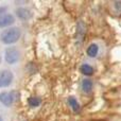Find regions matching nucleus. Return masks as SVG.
<instances>
[{"label": "nucleus", "mask_w": 121, "mask_h": 121, "mask_svg": "<svg viewBox=\"0 0 121 121\" xmlns=\"http://www.w3.org/2000/svg\"><path fill=\"white\" fill-rule=\"evenodd\" d=\"M5 10H6V8H5V6H4V8H3V6H1V8H0V14H1V15H3V13L5 12Z\"/></svg>", "instance_id": "nucleus-14"}, {"label": "nucleus", "mask_w": 121, "mask_h": 121, "mask_svg": "<svg viewBox=\"0 0 121 121\" xmlns=\"http://www.w3.org/2000/svg\"><path fill=\"white\" fill-rule=\"evenodd\" d=\"M19 59H20V53H19L18 49L15 47H10L4 52V60L10 65H14L18 63Z\"/></svg>", "instance_id": "nucleus-2"}, {"label": "nucleus", "mask_w": 121, "mask_h": 121, "mask_svg": "<svg viewBox=\"0 0 121 121\" xmlns=\"http://www.w3.org/2000/svg\"><path fill=\"white\" fill-rule=\"evenodd\" d=\"M81 87H82V90H83L85 94H89L90 91L92 90V81L90 79H83L82 80V83H81Z\"/></svg>", "instance_id": "nucleus-8"}, {"label": "nucleus", "mask_w": 121, "mask_h": 121, "mask_svg": "<svg viewBox=\"0 0 121 121\" xmlns=\"http://www.w3.org/2000/svg\"><path fill=\"white\" fill-rule=\"evenodd\" d=\"M40 103H42V99L38 98V97H30L29 99H28V104H29V106L31 107H37L40 105Z\"/></svg>", "instance_id": "nucleus-12"}, {"label": "nucleus", "mask_w": 121, "mask_h": 121, "mask_svg": "<svg viewBox=\"0 0 121 121\" xmlns=\"http://www.w3.org/2000/svg\"><path fill=\"white\" fill-rule=\"evenodd\" d=\"M0 121H3V120H2V117H1V116H0Z\"/></svg>", "instance_id": "nucleus-15"}, {"label": "nucleus", "mask_w": 121, "mask_h": 121, "mask_svg": "<svg viewBox=\"0 0 121 121\" xmlns=\"http://www.w3.org/2000/svg\"><path fill=\"white\" fill-rule=\"evenodd\" d=\"M86 52H87V55L89 57H96L97 55H98V53H99L98 45H97V44H90L89 46L87 47Z\"/></svg>", "instance_id": "nucleus-10"}, {"label": "nucleus", "mask_w": 121, "mask_h": 121, "mask_svg": "<svg viewBox=\"0 0 121 121\" xmlns=\"http://www.w3.org/2000/svg\"><path fill=\"white\" fill-rule=\"evenodd\" d=\"M16 15H17V17H18L20 20L27 21V20H29V19L31 18L32 13H31V11H30L29 9H27V8H19V9H17L16 10Z\"/></svg>", "instance_id": "nucleus-6"}, {"label": "nucleus", "mask_w": 121, "mask_h": 121, "mask_svg": "<svg viewBox=\"0 0 121 121\" xmlns=\"http://www.w3.org/2000/svg\"><path fill=\"white\" fill-rule=\"evenodd\" d=\"M15 101V94L14 92H0V102L4 106H11Z\"/></svg>", "instance_id": "nucleus-4"}, {"label": "nucleus", "mask_w": 121, "mask_h": 121, "mask_svg": "<svg viewBox=\"0 0 121 121\" xmlns=\"http://www.w3.org/2000/svg\"><path fill=\"white\" fill-rule=\"evenodd\" d=\"M80 70H81V73L86 77H90V75L94 74V68L92 66H90L89 64H83L80 67Z\"/></svg>", "instance_id": "nucleus-11"}, {"label": "nucleus", "mask_w": 121, "mask_h": 121, "mask_svg": "<svg viewBox=\"0 0 121 121\" xmlns=\"http://www.w3.org/2000/svg\"><path fill=\"white\" fill-rule=\"evenodd\" d=\"M15 22V18L11 14L0 15V28H5L9 26H12Z\"/></svg>", "instance_id": "nucleus-7"}, {"label": "nucleus", "mask_w": 121, "mask_h": 121, "mask_svg": "<svg viewBox=\"0 0 121 121\" xmlns=\"http://www.w3.org/2000/svg\"><path fill=\"white\" fill-rule=\"evenodd\" d=\"M21 35V31L19 28L17 27H13V28H9V29L4 30L1 33V42L5 45H11L16 43L17 40L20 38Z\"/></svg>", "instance_id": "nucleus-1"}, {"label": "nucleus", "mask_w": 121, "mask_h": 121, "mask_svg": "<svg viewBox=\"0 0 121 121\" xmlns=\"http://www.w3.org/2000/svg\"><path fill=\"white\" fill-rule=\"evenodd\" d=\"M85 33H86V27L85 23L83 21H79L78 22V28H77V40L78 44H82L85 38Z\"/></svg>", "instance_id": "nucleus-5"}, {"label": "nucleus", "mask_w": 121, "mask_h": 121, "mask_svg": "<svg viewBox=\"0 0 121 121\" xmlns=\"http://www.w3.org/2000/svg\"><path fill=\"white\" fill-rule=\"evenodd\" d=\"M68 103H69L70 107L72 108V111L74 112V113H80V111H81V105H80L79 101H78L74 97H69Z\"/></svg>", "instance_id": "nucleus-9"}, {"label": "nucleus", "mask_w": 121, "mask_h": 121, "mask_svg": "<svg viewBox=\"0 0 121 121\" xmlns=\"http://www.w3.org/2000/svg\"><path fill=\"white\" fill-rule=\"evenodd\" d=\"M115 9L118 11V12H121V1L115 2Z\"/></svg>", "instance_id": "nucleus-13"}, {"label": "nucleus", "mask_w": 121, "mask_h": 121, "mask_svg": "<svg viewBox=\"0 0 121 121\" xmlns=\"http://www.w3.org/2000/svg\"><path fill=\"white\" fill-rule=\"evenodd\" d=\"M13 79H14V75L10 70L8 69L0 70V88L10 86L13 82Z\"/></svg>", "instance_id": "nucleus-3"}]
</instances>
